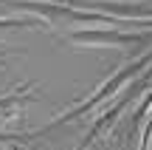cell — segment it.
<instances>
[{"label": "cell", "instance_id": "cell-3", "mask_svg": "<svg viewBox=\"0 0 152 150\" xmlns=\"http://www.w3.org/2000/svg\"><path fill=\"white\" fill-rule=\"evenodd\" d=\"M31 23H37V20H26V17H20V20L0 17V28H26V26H31Z\"/></svg>", "mask_w": 152, "mask_h": 150}, {"label": "cell", "instance_id": "cell-1", "mask_svg": "<svg viewBox=\"0 0 152 150\" xmlns=\"http://www.w3.org/2000/svg\"><path fill=\"white\" fill-rule=\"evenodd\" d=\"M76 43H138L141 34H110V31H76L73 34Z\"/></svg>", "mask_w": 152, "mask_h": 150}, {"label": "cell", "instance_id": "cell-2", "mask_svg": "<svg viewBox=\"0 0 152 150\" xmlns=\"http://www.w3.org/2000/svg\"><path fill=\"white\" fill-rule=\"evenodd\" d=\"M85 6L104 9V11H110V14H121V17H147V14H152V9H138V6H118V3H110V0H85Z\"/></svg>", "mask_w": 152, "mask_h": 150}]
</instances>
